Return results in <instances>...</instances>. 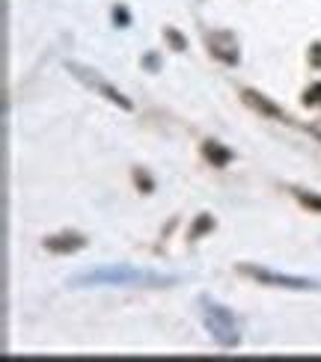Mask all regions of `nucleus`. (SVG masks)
I'll list each match as a JSON object with an SVG mask.
<instances>
[{
	"label": "nucleus",
	"instance_id": "obj_1",
	"mask_svg": "<svg viewBox=\"0 0 321 362\" xmlns=\"http://www.w3.org/2000/svg\"><path fill=\"white\" fill-rule=\"evenodd\" d=\"M179 276L173 274H155V270H140V267H96L86 274L74 276V288H96V285H173Z\"/></svg>",
	"mask_w": 321,
	"mask_h": 362
},
{
	"label": "nucleus",
	"instance_id": "obj_2",
	"mask_svg": "<svg viewBox=\"0 0 321 362\" xmlns=\"http://www.w3.org/2000/svg\"><path fill=\"white\" fill-rule=\"evenodd\" d=\"M203 321H205V329L211 333V339L220 344V348H235L238 344V324L232 318V312L223 309L220 303L214 300H203Z\"/></svg>",
	"mask_w": 321,
	"mask_h": 362
},
{
	"label": "nucleus",
	"instance_id": "obj_3",
	"mask_svg": "<svg viewBox=\"0 0 321 362\" xmlns=\"http://www.w3.org/2000/svg\"><path fill=\"white\" fill-rule=\"evenodd\" d=\"M238 270H241V274H247V276H253L256 282H265V285H277V288H292V291H315V288H321V282H315V279H303V276H288V274H274V270L256 267V264H241Z\"/></svg>",
	"mask_w": 321,
	"mask_h": 362
},
{
	"label": "nucleus",
	"instance_id": "obj_4",
	"mask_svg": "<svg viewBox=\"0 0 321 362\" xmlns=\"http://www.w3.org/2000/svg\"><path fill=\"white\" fill-rule=\"evenodd\" d=\"M69 71L74 74V78H81L84 83H89L93 89H98V93L104 95V98H111L113 104H119L122 110H131V101L125 98V95H119V89H113V86H107L98 74H93V71H86V69H81V66H74V63H69Z\"/></svg>",
	"mask_w": 321,
	"mask_h": 362
},
{
	"label": "nucleus",
	"instance_id": "obj_5",
	"mask_svg": "<svg viewBox=\"0 0 321 362\" xmlns=\"http://www.w3.org/2000/svg\"><path fill=\"white\" fill-rule=\"evenodd\" d=\"M84 244H86V238L78 232H60V235L45 238V250L48 252H78Z\"/></svg>",
	"mask_w": 321,
	"mask_h": 362
},
{
	"label": "nucleus",
	"instance_id": "obj_6",
	"mask_svg": "<svg viewBox=\"0 0 321 362\" xmlns=\"http://www.w3.org/2000/svg\"><path fill=\"white\" fill-rule=\"evenodd\" d=\"M208 48L211 54L223 59V63H238V48H235V39L229 33H211L208 36Z\"/></svg>",
	"mask_w": 321,
	"mask_h": 362
},
{
	"label": "nucleus",
	"instance_id": "obj_7",
	"mask_svg": "<svg viewBox=\"0 0 321 362\" xmlns=\"http://www.w3.org/2000/svg\"><path fill=\"white\" fill-rule=\"evenodd\" d=\"M241 98H244V104H247V107L259 110V113L268 116V119H280V116H283V110L277 107V104H271L262 93H256V89H241Z\"/></svg>",
	"mask_w": 321,
	"mask_h": 362
},
{
	"label": "nucleus",
	"instance_id": "obj_8",
	"mask_svg": "<svg viewBox=\"0 0 321 362\" xmlns=\"http://www.w3.org/2000/svg\"><path fill=\"white\" fill-rule=\"evenodd\" d=\"M203 155L214 163V167H226L229 158H232V155H229V148H223L220 143H214V140H205L203 143Z\"/></svg>",
	"mask_w": 321,
	"mask_h": 362
},
{
	"label": "nucleus",
	"instance_id": "obj_9",
	"mask_svg": "<svg viewBox=\"0 0 321 362\" xmlns=\"http://www.w3.org/2000/svg\"><path fill=\"white\" fill-rule=\"evenodd\" d=\"M211 223H214V220H211L208 214H200V217H196V223H193V229H191V238H200L203 232H208Z\"/></svg>",
	"mask_w": 321,
	"mask_h": 362
},
{
	"label": "nucleus",
	"instance_id": "obj_10",
	"mask_svg": "<svg viewBox=\"0 0 321 362\" xmlns=\"http://www.w3.org/2000/svg\"><path fill=\"white\" fill-rule=\"evenodd\" d=\"M298 199L307 205V208H312V211H321V196H312V193H303V190H298Z\"/></svg>",
	"mask_w": 321,
	"mask_h": 362
},
{
	"label": "nucleus",
	"instance_id": "obj_11",
	"mask_svg": "<svg viewBox=\"0 0 321 362\" xmlns=\"http://www.w3.org/2000/svg\"><path fill=\"white\" fill-rule=\"evenodd\" d=\"M164 36H167V42H170L176 51H179V48H185V36H179L173 27H167V30H164Z\"/></svg>",
	"mask_w": 321,
	"mask_h": 362
},
{
	"label": "nucleus",
	"instance_id": "obj_12",
	"mask_svg": "<svg viewBox=\"0 0 321 362\" xmlns=\"http://www.w3.org/2000/svg\"><path fill=\"white\" fill-rule=\"evenodd\" d=\"M307 104H318V107H321V83H315L307 93Z\"/></svg>",
	"mask_w": 321,
	"mask_h": 362
},
{
	"label": "nucleus",
	"instance_id": "obj_13",
	"mask_svg": "<svg viewBox=\"0 0 321 362\" xmlns=\"http://www.w3.org/2000/svg\"><path fill=\"white\" fill-rule=\"evenodd\" d=\"M310 59L315 66H321V45H312V54H310Z\"/></svg>",
	"mask_w": 321,
	"mask_h": 362
},
{
	"label": "nucleus",
	"instance_id": "obj_14",
	"mask_svg": "<svg viewBox=\"0 0 321 362\" xmlns=\"http://www.w3.org/2000/svg\"><path fill=\"white\" fill-rule=\"evenodd\" d=\"M116 18H119V24H128V15H125V9H116Z\"/></svg>",
	"mask_w": 321,
	"mask_h": 362
}]
</instances>
